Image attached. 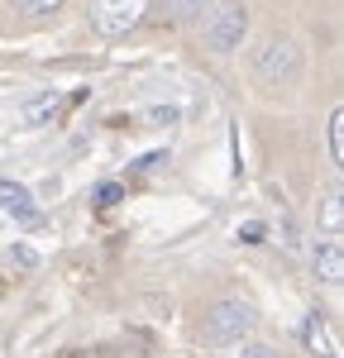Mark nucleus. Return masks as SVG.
Listing matches in <instances>:
<instances>
[{
	"mask_svg": "<svg viewBox=\"0 0 344 358\" xmlns=\"http://www.w3.org/2000/svg\"><path fill=\"white\" fill-rule=\"evenodd\" d=\"M296 72H301V48L292 38H268L254 53V77L263 86H287Z\"/></svg>",
	"mask_w": 344,
	"mask_h": 358,
	"instance_id": "obj_1",
	"label": "nucleus"
},
{
	"mask_svg": "<svg viewBox=\"0 0 344 358\" xmlns=\"http://www.w3.org/2000/svg\"><path fill=\"white\" fill-rule=\"evenodd\" d=\"M254 330V306L249 301H215L206 310V339L210 344H234V339H244V334Z\"/></svg>",
	"mask_w": 344,
	"mask_h": 358,
	"instance_id": "obj_2",
	"label": "nucleus"
},
{
	"mask_svg": "<svg viewBox=\"0 0 344 358\" xmlns=\"http://www.w3.org/2000/svg\"><path fill=\"white\" fill-rule=\"evenodd\" d=\"M244 34H249V10H244L239 0H225L220 10H210V20H206V43H210L215 53H234V48L244 43Z\"/></svg>",
	"mask_w": 344,
	"mask_h": 358,
	"instance_id": "obj_3",
	"label": "nucleus"
},
{
	"mask_svg": "<svg viewBox=\"0 0 344 358\" xmlns=\"http://www.w3.org/2000/svg\"><path fill=\"white\" fill-rule=\"evenodd\" d=\"M143 10H148V0H96L91 5V24L106 38H120V34H129L143 20Z\"/></svg>",
	"mask_w": 344,
	"mask_h": 358,
	"instance_id": "obj_4",
	"label": "nucleus"
},
{
	"mask_svg": "<svg viewBox=\"0 0 344 358\" xmlns=\"http://www.w3.org/2000/svg\"><path fill=\"white\" fill-rule=\"evenodd\" d=\"M0 210H10L20 224H38V210H34V196L20 187V182H0Z\"/></svg>",
	"mask_w": 344,
	"mask_h": 358,
	"instance_id": "obj_5",
	"label": "nucleus"
},
{
	"mask_svg": "<svg viewBox=\"0 0 344 358\" xmlns=\"http://www.w3.org/2000/svg\"><path fill=\"white\" fill-rule=\"evenodd\" d=\"M315 277H320L325 287H340L344 282V248L335 244V239L315 248Z\"/></svg>",
	"mask_w": 344,
	"mask_h": 358,
	"instance_id": "obj_6",
	"label": "nucleus"
},
{
	"mask_svg": "<svg viewBox=\"0 0 344 358\" xmlns=\"http://www.w3.org/2000/svg\"><path fill=\"white\" fill-rule=\"evenodd\" d=\"M301 339H306V349H311V354H335L330 330H325V320H320V315H311V320L301 325Z\"/></svg>",
	"mask_w": 344,
	"mask_h": 358,
	"instance_id": "obj_7",
	"label": "nucleus"
},
{
	"mask_svg": "<svg viewBox=\"0 0 344 358\" xmlns=\"http://www.w3.org/2000/svg\"><path fill=\"white\" fill-rule=\"evenodd\" d=\"M53 110H57V96H53V91H43V96L24 101V124H43Z\"/></svg>",
	"mask_w": 344,
	"mask_h": 358,
	"instance_id": "obj_8",
	"label": "nucleus"
},
{
	"mask_svg": "<svg viewBox=\"0 0 344 358\" xmlns=\"http://www.w3.org/2000/svg\"><path fill=\"white\" fill-rule=\"evenodd\" d=\"M320 224H325L330 234H340V224H344V196L340 192L325 196V206H320Z\"/></svg>",
	"mask_w": 344,
	"mask_h": 358,
	"instance_id": "obj_9",
	"label": "nucleus"
},
{
	"mask_svg": "<svg viewBox=\"0 0 344 358\" xmlns=\"http://www.w3.org/2000/svg\"><path fill=\"white\" fill-rule=\"evenodd\" d=\"M206 5H210V0H163V10H168L172 20H196Z\"/></svg>",
	"mask_w": 344,
	"mask_h": 358,
	"instance_id": "obj_10",
	"label": "nucleus"
},
{
	"mask_svg": "<svg viewBox=\"0 0 344 358\" xmlns=\"http://www.w3.org/2000/svg\"><path fill=\"white\" fill-rule=\"evenodd\" d=\"M330 158L344 163V110L330 115Z\"/></svg>",
	"mask_w": 344,
	"mask_h": 358,
	"instance_id": "obj_11",
	"label": "nucleus"
},
{
	"mask_svg": "<svg viewBox=\"0 0 344 358\" xmlns=\"http://www.w3.org/2000/svg\"><path fill=\"white\" fill-rule=\"evenodd\" d=\"M96 196H101V206H115V201H124V187H120V182H106Z\"/></svg>",
	"mask_w": 344,
	"mask_h": 358,
	"instance_id": "obj_12",
	"label": "nucleus"
},
{
	"mask_svg": "<svg viewBox=\"0 0 344 358\" xmlns=\"http://www.w3.org/2000/svg\"><path fill=\"white\" fill-rule=\"evenodd\" d=\"M20 5H24L29 15H48V10H57L62 0H20Z\"/></svg>",
	"mask_w": 344,
	"mask_h": 358,
	"instance_id": "obj_13",
	"label": "nucleus"
},
{
	"mask_svg": "<svg viewBox=\"0 0 344 358\" xmlns=\"http://www.w3.org/2000/svg\"><path fill=\"white\" fill-rule=\"evenodd\" d=\"M239 239H244V244H258V239H263V224H244Z\"/></svg>",
	"mask_w": 344,
	"mask_h": 358,
	"instance_id": "obj_14",
	"label": "nucleus"
},
{
	"mask_svg": "<svg viewBox=\"0 0 344 358\" xmlns=\"http://www.w3.org/2000/svg\"><path fill=\"white\" fill-rule=\"evenodd\" d=\"M239 358H273V349H268V344H249Z\"/></svg>",
	"mask_w": 344,
	"mask_h": 358,
	"instance_id": "obj_15",
	"label": "nucleus"
}]
</instances>
